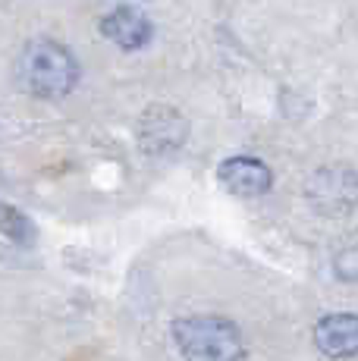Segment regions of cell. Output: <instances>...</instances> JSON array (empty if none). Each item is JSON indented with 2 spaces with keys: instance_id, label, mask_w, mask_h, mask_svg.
<instances>
[{
  "instance_id": "8",
  "label": "cell",
  "mask_w": 358,
  "mask_h": 361,
  "mask_svg": "<svg viewBox=\"0 0 358 361\" xmlns=\"http://www.w3.org/2000/svg\"><path fill=\"white\" fill-rule=\"evenodd\" d=\"M0 230L16 242H29L32 239V224L25 214L13 211V207H0Z\"/></svg>"
},
{
  "instance_id": "5",
  "label": "cell",
  "mask_w": 358,
  "mask_h": 361,
  "mask_svg": "<svg viewBox=\"0 0 358 361\" xmlns=\"http://www.w3.org/2000/svg\"><path fill=\"white\" fill-rule=\"evenodd\" d=\"M217 176L233 195H245V198L264 195L273 185L271 166L264 161H258V157H226V161L220 164Z\"/></svg>"
},
{
  "instance_id": "6",
  "label": "cell",
  "mask_w": 358,
  "mask_h": 361,
  "mask_svg": "<svg viewBox=\"0 0 358 361\" xmlns=\"http://www.w3.org/2000/svg\"><path fill=\"white\" fill-rule=\"evenodd\" d=\"M101 32H104L107 41H113L123 51H139V47H144L151 41V35H154L148 16L132 10V6H120V10L107 13V16L101 19Z\"/></svg>"
},
{
  "instance_id": "7",
  "label": "cell",
  "mask_w": 358,
  "mask_h": 361,
  "mask_svg": "<svg viewBox=\"0 0 358 361\" xmlns=\"http://www.w3.org/2000/svg\"><path fill=\"white\" fill-rule=\"evenodd\" d=\"M183 135H185V123L173 107H151L139 123L142 145L148 151H157V154L176 148V145L183 142Z\"/></svg>"
},
{
  "instance_id": "3",
  "label": "cell",
  "mask_w": 358,
  "mask_h": 361,
  "mask_svg": "<svg viewBox=\"0 0 358 361\" xmlns=\"http://www.w3.org/2000/svg\"><path fill=\"white\" fill-rule=\"evenodd\" d=\"M305 195L314 211L327 214V217H340L358 204V173L342 164L321 166L318 173L308 176Z\"/></svg>"
},
{
  "instance_id": "1",
  "label": "cell",
  "mask_w": 358,
  "mask_h": 361,
  "mask_svg": "<svg viewBox=\"0 0 358 361\" xmlns=\"http://www.w3.org/2000/svg\"><path fill=\"white\" fill-rule=\"evenodd\" d=\"M173 343L185 361H242L245 358L242 330L233 321H226V317H214V314L176 317Z\"/></svg>"
},
{
  "instance_id": "2",
  "label": "cell",
  "mask_w": 358,
  "mask_h": 361,
  "mask_svg": "<svg viewBox=\"0 0 358 361\" xmlns=\"http://www.w3.org/2000/svg\"><path fill=\"white\" fill-rule=\"evenodd\" d=\"M19 75L35 98H66L79 85V63L70 47L51 38H38L23 51Z\"/></svg>"
},
{
  "instance_id": "4",
  "label": "cell",
  "mask_w": 358,
  "mask_h": 361,
  "mask_svg": "<svg viewBox=\"0 0 358 361\" xmlns=\"http://www.w3.org/2000/svg\"><path fill=\"white\" fill-rule=\"evenodd\" d=\"M314 345L327 358H355L358 355V314L336 311L318 321L314 327Z\"/></svg>"
},
{
  "instance_id": "9",
  "label": "cell",
  "mask_w": 358,
  "mask_h": 361,
  "mask_svg": "<svg viewBox=\"0 0 358 361\" xmlns=\"http://www.w3.org/2000/svg\"><path fill=\"white\" fill-rule=\"evenodd\" d=\"M336 274L342 280H358V252H342L336 258Z\"/></svg>"
}]
</instances>
